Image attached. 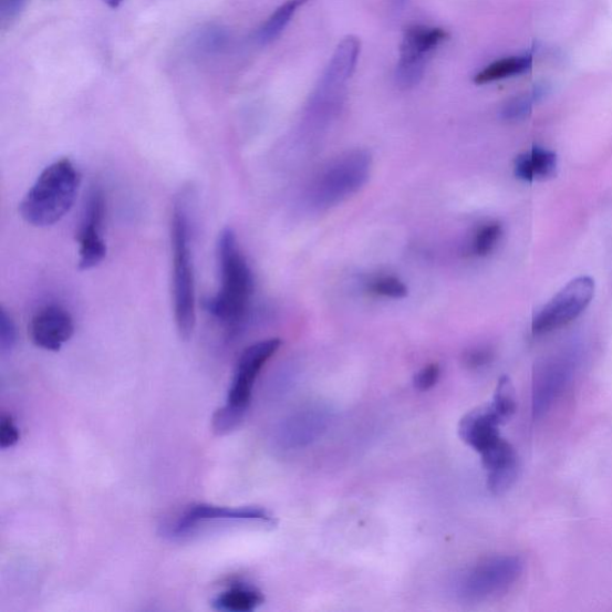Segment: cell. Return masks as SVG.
Wrapping results in <instances>:
<instances>
[{
	"mask_svg": "<svg viewBox=\"0 0 612 612\" xmlns=\"http://www.w3.org/2000/svg\"><path fill=\"white\" fill-rule=\"evenodd\" d=\"M332 423V412L323 406L297 411L274 431V443L282 450L302 449L320 439Z\"/></svg>",
	"mask_w": 612,
	"mask_h": 612,
	"instance_id": "12",
	"label": "cell"
},
{
	"mask_svg": "<svg viewBox=\"0 0 612 612\" xmlns=\"http://www.w3.org/2000/svg\"><path fill=\"white\" fill-rule=\"evenodd\" d=\"M540 93L535 92L531 95L520 96L507 102L502 108V116L506 121H520L531 113L533 101Z\"/></svg>",
	"mask_w": 612,
	"mask_h": 612,
	"instance_id": "24",
	"label": "cell"
},
{
	"mask_svg": "<svg viewBox=\"0 0 612 612\" xmlns=\"http://www.w3.org/2000/svg\"><path fill=\"white\" fill-rule=\"evenodd\" d=\"M20 440V431L17 425H14L12 417L10 415H3L2 421H0V447L3 450L10 449L17 445Z\"/></svg>",
	"mask_w": 612,
	"mask_h": 612,
	"instance_id": "27",
	"label": "cell"
},
{
	"mask_svg": "<svg viewBox=\"0 0 612 612\" xmlns=\"http://www.w3.org/2000/svg\"><path fill=\"white\" fill-rule=\"evenodd\" d=\"M81 175L69 158L50 164L37 178L20 204L21 217L37 228L61 221L76 201Z\"/></svg>",
	"mask_w": 612,
	"mask_h": 612,
	"instance_id": "2",
	"label": "cell"
},
{
	"mask_svg": "<svg viewBox=\"0 0 612 612\" xmlns=\"http://www.w3.org/2000/svg\"><path fill=\"white\" fill-rule=\"evenodd\" d=\"M440 377V367L438 364H429L416 373L414 385L419 392H427L435 386Z\"/></svg>",
	"mask_w": 612,
	"mask_h": 612,
	"instance_id": "26",
	"label": "cell"
},
{
	"mask_svg": "<svg viewBox=\"0 0 612 612\" xmlns=\"http://www.w3.org/2000/svg\"><path fill=\"white\" fill-rule=\"evenodd\" d=\"M447 33L442 28L413 25L403 37L396 81L402 87H413L423 80L428 56L445 41Z\"/></svg>",
	"mask_w": 612,
	"mask_h": 612,
	"instance_id": "7",
	"label": "cell"
},
{
	"mask_svg": "<svg viewBox=\"0 0 612 612\" xmlns=\"http://www.w3.org/2000/svg\"><path fill=\"white\" fill-rule=\"evenodd\" d=\"M371 156L355 151L343 154L323 169L310 187L312 207L324 210L346 200L369 180Z\"/></svg>",
	"mask_w": 612,
	"mask_h": 612,
	"instance_id": "4",
	"label": "cell"
},
{
	"mask_svg": "<svg viewBox=\"0 0 612 612\" xmlns=\"http://www.w3.org/2000/svg\"><path fill=\"white\" fill-rule=\"evenodd\" d=\"M28 0H0V21L8 28L17 21L25 8Z\"/></svg>",
	"mask_w": 612,
	"mask_h": 612,
	"instance_id": "28",
	"label": "cell"
},
{
	"mask_svg": "<svg viewBox=\"0 0 612 612\" xmlns=\"http://www.w3.org/2000/svg\"><path fill=\"white\" fill-rule=\"evenodd\" d=\"M281 346L279 339H268L249 346L238 360L226 407L246 416L250 405L253 384L261 370Z\"/></svg>",
	"mask_w": 612,
	"mask_h": 612,
	"instance_id": "8",
	"label": "cell"
},
{
	"mask_svg": "<svg viewBox=\"0 0 612 612\" xmlns=\"http://www.w3.org/2000/svg\"><path fill=\"white\" fill-rule=\"evenodd\" d=\"M532 66V58L530 54L522 56H511L501 59L496 63L490 64L481 72L477 73L474 82L483 85L528 72Z\"/></svg>",
	"mask_w": 612,
	"mask_h": 612,
	"instance_id": "19",
	"label": "cell"
},
{
	"mask_svg": "<svg viewBox=\"0 0 612 612\" xmlns=\"http://www.w3.org/2000/svg\"><path fill=\"white\" fill-rule=\"evenodd\" d=\"M558 157L548 148L533 146L516 159L515 173L526 183L543 181L556 175Z\"/></svg>",
	"mask_w": 612,
	"mask_h": 612,
	"instance_id": "17",
	"label": "cell"
},
{
	"mask_svg": "<svg viewBox=\"0 0 612 612\" xmlns=\"http://www.w3.org/2000/svg\"><path fill=\"white\" fill-rule=\"evenodd\" d=\"M490 406L498 414L502 423L510 421L517 409L515 387L509 377H501Z\"/></svg>",
	"mask_w": 612,
	"mask_h": 612,
	"instance_id": "21",
	"label": "cell"
},
{
	"mask_svg": "<svg viewBox=\"0 0 612 612\" xmlns=\"http://www.w3.org/2000/svg\"><path fill=\"white\" fill-rule=\"evenodd\" d=\"M504 423L491 406L480 407L468 413L459 423L458 432L463 442L479 454L488 450L502 438L499 427Z\"/></svg>",
	"mask_w": 612,
	"mask_h": 612,
	"instance_id": "14",
	"label": "cell"
},
{
	"mask_svg": "<svg viewBox=\"0 0 612 612\" xmlns=\"http://www.w3.org/2000/svg\"><path fill=\"white\" fill-rule=\"evenodd\" d=\"M219 521H259L263 525H272L273 517L262 509H257V507L234 509V507L198 504L188 507L184 514L163 527L164 535L174 540L185 539V537L196 533L207 522Z\"/></svg>",
	"mask_w": 612,
	"mask_h": 612,
	"instance_id": "9",
	"label": "cell"
},
{
	"mask_svg": "<svg viewBox=\"0 0 612 612\" xmlns=\"http://www.w3.org/2000/svg\"><path fill=\"white\" fill-rule=\"evenodd\" d=\"M17 325H14L7 310L2 309V311H0V351H2L3 354L11 353L14 346H17Z\"/></svg>",
	"mask_w": 612,
	"mask_h": 612,
	"instance_id": "25",
	"label": "cell"
},
{
	"mask_svg": "<svg viewBox=\"0 0 612 612\" xmlns=\"http://www.w3.org/2000/svg\"><path fill=\"white\" fill-rule=\"evenodd\" d=\"M360 53L361 41L355 37H348L340 42L315 93L312 95L311 107L313 110L320 111L334 106L342 89L345 87L355 70Z\"/></svg>",
	"mask_w": 612,
	"mask_h": 612,
	"instance_id": "11",
	"label": "cell"
},
{
	"mask_svg": "<svg viewBox=\"0 0 612 612\" xmlns=\"http://www.w3.org/2000/svg\"><path fill=\"white\" fill-rule=\"evenodd\" d=\"M570 366L563 361L552 360L542 364L535 373L532 411L537 417L542 416L552 402L564 390L570 378Z\"/></svg>",
	"mask_w": 612,
	"mask_h": 612,
	"instance_id": "16",
	"label": "cell"
},
{
	"mask_svg": "<svg viewBox=\"0 0 612 612\" xmlns=\"http://www.w3.org/2000/svg\"><path fill=\"white\" fill-rule=\"evenodd\" d=\"M502 236V227L497 221L486 224L477 230L474 241L473 251L477 257H486L490 253L500 241Z\"/></svg>",
	"mask_w": 612,
	"mask_h": 612,
	"instance_id": "22",
	"label": "cell"
},
{
	"mask_svg": "<svg viewBox=\"0 0 612 612\" xmlns=\"http://www.w3.org/2000/svg\"><path fill=\"white\" fill-rule=\"evenodd\" d=\"M104 3H106L112 9H116L123 3V0H104Z\"/></svg>",
	"mask_w": 612,
	"mask_h": 612,
	"instance_id": "30",
	"label": "cell"
},
{
	"mask_svg": "<svg viewBox=\"0 0 612 612\" xmlns=\"http://www.w3.org/2000/svg\"><path fill=\"white\" fill-rule=\"evenodd\" d=\"M398 2L403 3V2H405V0H398Z\"/></svg>",
	"mask_w": 612,
	"mask_h": 612,
	"instance_id": "31",
	"label": "cell"
},
{
	"mask_svg": "<svg viewBox=\"0 0 612 612\" xmlns=\"http://www.w3.org/2000/svg\"><path fill=\"white\" fill-rule=\"evenodd\" d=\"M309 0H287L281 4L258 31L257 40L261 44L273 42L286 31L298 9L307 4Z\"/></svg>",
	"mask_w": 612,
	"mask_h": 612,
	"instance_id": "20",
	"label": "cell"
},
{
	"mask_svg": "<svg viewBox=\"0 0 612 612\" xmlns=\"http://www.w3.org/2000/svg\"><path fill=\"white\" fill-rule=\"evenodd\" d=\"M263 602L264 597L260 590L238 582L216 597L214 608L227 612H251Z\"/></svg>",
	"mask_w": 612,
	"mask_h": 612,
	"instance_id": "18",
	"label": "cell"
},
{
	"mask_svg": "<svg viewBox=\"0 0 612 612\" xmlns=\"http://www.w3.org/2000/svg\"><path fill=\"white\" fill-rule=\"evenodd\" d=\"M369 290L372 293L401 300L408 293L407 287L395 277H378L369 283Z\"/></svg>",
	"mask_w": 612,
	"mask_h": 612,
	"instance_id": "23",
	"label": "cell"
},
{
	"mask_svg": "<svg viewBox=\"0 0 612 612\" xmlns=\"http://www.w3.org/2000/svg\"><path fill=\"white\" fill-rule=\"evenodd\" d=\"M104 216H106V200L102 189L95 187L89 193L77 235L79 266L82 271L93 270L106 259L107 246L103 238Z\"/></svg>",
	"mask_w": 612,
	"mask_h": 612,
	"instance_id": "10",
	"label": "cell"
},
{
	"mask_svg": "<svg viewBox=\"0 0 612 612\" xmlns=\"http://www.w3.org/2000/svg\"><path fill=\"white\" fill-rule=\"evenodd\" d=\"M34 345L50 352H59L74 334L71 313L58 304L41 308L29 325Z\"/></svg>",
	"mask_w": 612,
	"mask_h": 612,
	"instance_id": "13",
	"label": "cell"
},
{
	"mask_svg": "<svg viewBox=\"0 0 612 612\" xmlns=\"http://www.w3.org/2000/svg\"><path fill=\"white\" fill-rule=\"evenodd\" d=\"M522 569L525 563L518 557L487 559L459 577L456 584L457 594L470 602L491 599L514 587Z\"/></svg>",
	"mask_w": 612,
	"mask_h": 612,
	"instance_id": "5",
	"label": "cell"
},
{
	"mask_svg": "<svg viewBox=\"0 0 612 612\" xmlns=\"http://www.w3.org/2000/svg\"><path fill=\"white\" fill-rule=\"evenodd\" d=\"M594 295V281L579 277L552 297L532 321L533 335H544L570 324L589 307Z\"/></svg>",
	"mask_w": 612,
	"mask_h": 612,
	"instance_id": "6",
	"label": "cell"
},
{
	"mask_svg": "<svg viewBox=\"0 0 612 612\" xmlns=\"http://www.w3.org/2000/svg\"><path fill=\"white\" fill-rule=\"evenodd\" d=\"M173 303L178 334L188 340L196 330L197 293L191 251V228L187 203L174 205L172 215Z\"/></svg>",
	"mask_w": 612,
	"mask_h": 612,
	"instance_id": "3",
	"label": "cell"
},
{
	"mask_svg": "<svg viewBox=\"0 0 612 612\" xmlns=\"http://www.w3.org/2000/svg\"><path fill=\"white\" fill-rule=\"evenodd\" d=\"M219 289L206 302V310L230 333L246 322L253 294L250 266L234 230H222L217 243Z\"/></svg>",
	"mask_w": 612,
	"mask_h": 612,
	"instance_id": "1",
	"label": "cell"
},
{
	"mask_svg": "<svg viewBox=\"0 0 612 612\" xmlns=\"http://www.w3.org/2000/svg\"><path fill=\"white\" fill-rule=\"evenodd\" d=\"M492 360V353L489 349H475L465 356L466 365L470 369H480L489 364Z\"/></svg>",
	"mask_w": 612,
	"mask_h": 612,
	"instance_id": "29",
	"label": "cell"
},
{
	"mask_svg": "<svg viewBox=\"0 0 612 612\" xmlns=\"http://www.w3.org/2000/svg\"><path fill=\"white\" fill-rule=\"evenodd\" d=\"M480 455L488 473L489 490L492 495H504L514 486L518 475V460L512 445L501 439Z\"/></svg>",
	"mask_w": 612,
	"mask_h": 612,
	"instance_id": "15",
	"label": "cell"
}]
</instances>
